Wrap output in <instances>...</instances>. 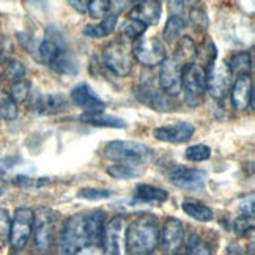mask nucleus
Here are the masks:
<instances>
[{
  "instance_id": "nucleus-19",
  "label": "nucleus",
  "mask_w": 255,
  "mask_h": 255,
  "mask_svg": "<svg viewBox=\"0 0 255 255\" xmlns=\"http://www.w3.org/2000/svg\"><path fill=\"white\" fill-rule=\"evenodd\" d=\"M81 120L88 123V125H93V126H104V128H125L126 122L122 120L120 117L117 115H111V114H104V112H85L82 114Z\"/></svg>"
},
{
  "instance_id": "nucleus-22",
  "label": "nucleus",
  "mask_w": 255,
  "mask_h": 255,
  "mask_svg": "<svg viewBox=\"0 0 255 255\" xmlns=\"http://www.w3.org/2000/svg\"><path fill=\"white\" fill-rule=\"evenodd\" d=\"M117 27V17L107 14L100 24H88L84 27L82 33L85 36H90V38H104V36H109Z\"/></svg>"
},
{
  "instance_id": "nucleus-6",
  "label": "nucleus",
  "mask_w": 255,
  "mask_h": 255,
  "mask_svg": "<svg viewBox=\"0 0 255 255\" xmlns=\"http://www.w3.org/2000/svg\"><path fill=\"white\" fill-rule=\"evenodd\" d=\"M33 230V211L27 207H21L14 211V216L9 222V237L8 241L14 251L25 248L27 241L32 237Z\"/></svg>"
},
{
  "instance_id": "nucleus-35",
  "label": "nucleus",
  "mask_w": 255,
  "mask_h": 255,
  "mask_svg": "<svg viewBox=\"0 0 255 255\" xmlns=\"http://www.w3.org/2000/svg\"><path fill=\"white\" fill-rule=\"evenodd\" d=\"M81 199L87 200H103V199H109L112 192L109 189H96V188H82L77 192Z\"/></svg>"
},
{
  "instance_id": "nucleus-16",
  "label": "nucleus",
  "mask_w": 255,
  "mask_h": 255,
  "mask_svg": "<svg viewBox=\"0 0 255 255\" xmlns=\"http://www.w3.org/2000/svg\"><path fill=\"white\" fill-rule=\"evenodd\" d=\"M184 227L178 219H169L161 230V248L165 254H176L183 244Z\"/></svg>"
},
{
  "instance_id": "nucleus-2",
  "label": "nucleus",
  "mask_w": 255,
  "mask_h": 255,
  "mask_svg": "<svg viewBox=\"0 0 255 255\" xmlns=\"http://www.w3.org/2000/svg\"><path fill=\"white\" fill-rule=\"evenodd\" d=\"M159 244V224L153 216L145 214L134 219L126 229L125 246L131 255H150Z\"/></svg>"
},
{
  "instance_id": "nucleus-34",
  "label": "nucleus",
  "mask_w": 255,
  "mask_h": 255,
  "mask_svg": "<svg viewBox=\"0 0 255 255\" xmlns=\"http://www.w3.org/2000/svg\"><path fill=\"white\" fill-rule=\"evenodd\" d=\"M28 93H30V84L27 81L21 79V81H16L11 88H9V96L14 103H24L27 100Z\"/></svg>"
},
{
  "instance_id": "nucleus-7",
  "label": "nucleus",
  "mask_w": 255,
  "mask_h": 255,
  "mask_svg": "<svg viewBox=\"0 0 255 255\" xmlns=\"http://www.w3.org/2000/svg\"><path fill=\"white\" fill-rule=\"evenodd\" d=\"M132 57L143 66H158L165 60V47L158 38H140L131 47Z\"/></svg>"
},
{
  "instance_id": "nucleus-33",
  "label": "nucleus",
  "mask_w": 255,
  "mask_h": 255,
  "mask_svg": "<svg viewBox=\"0 0 255 255\" xmlns=\"http://www.w3.org/2000/svg\"><path fill=\"white\" fill-rule=\"evenodd\" d=\"M21 159L19 158H2L0 159V180H9L11 181L16 173L14 170L21 165Z\"/></svg>"
},
{
  "instance_id": "nucleus-4",
  "label": "nucleus",
  "mask_w": 255,
  "mask_h": 255,
  "mask_svg": "<svg viewBox=\"0 0 255 255\" xmlns=\"http://www.w3.org/2000/svg\"><path fill=\"white\" fill-rule=\"evenodd\" d=\"M58 214L51 208H38L33 213V233H35V246L40 254H46L52 246L55 237Z\"/></svg>"
},
{
  "instance_id": "nucleus-29",
  "label": "nucleus",
  "mask_w": 255,
  "mask_h": 255,
  "mask_svg": "<svg viewBox=\"0 0 255 255\" xmlns=\"http://www.w3.org/2000/svg\"><path fill=\"white\" fill-rule=\"evenodd\" d=\"M186 159L192 161V162H200V161H207L211 158V148L203 143H197V145H192L189 146L188 150L184 153Z\"/></svg>"
},
{
  "instance_id": "nucleus-41",
  "label": "nucleus",
  "mask_w": 255,
  "mask_h": 255,
  "mask_svg": "<svg viewBox=\"0 0 255 255\" xmlns=\"http://www.w3.org/2000/svg\"><path fill=\"white\" fill-rule=\"evenodd\" d=\"M189 17H191V22L194 25H197L199 28H207L210 24L208 16L205 14L203 9H199V8H192L191 13H189Z\"/></svg>"
},
{
  "instance_id": "nucleus-10",
  "label": "nucleus",
  "mask_w": 255,
  "mask_h": 255,
  "mask_svg": "<svg viewBox=\"0 0 255 255\" xmlns=\"http://www.w3.org/2000/svg\"><path fill=\"white\" fill-rule=\"evenodd\" d=\"M181 88L188 98H199L207 90V73L197 63H188L181 70Z\"/></svg>"
},
{
  "instance_id": "nucleus-42",
  "label": "nucleus",
  "mask_w": 255,
  "mask_h": 255,
  "mask_svg": "<svg viewBox=\"0 0 255 255\" xmlns=\"http://www.w3.org/2000/svg\"><path fill=\"white\" fill-rule=\"evenodd\" d=\"M88 2H90V0H68V3H70L76 11L81 13V14L88 11Z\"/></svg>"
},
{
  "instance_id": "nucleus-37",
  "label": "nucleus",
  "mask_w": 255,
  "mask_h": 255,
  "mask_svg": "<svg viewBox=\"0 0 255 255\" xmlns=\"http://www.w3.org/2000/svg\"><path fill=\"white\" fill-rule=\"evenodd\" d=\"M109 11V0H90L88 2V13L92 17H104Z\"/></svg>"
},
{
  "instance_id": "nucleus-8",
  "label": "nucleus",
  "mask_w": 255,
  "mask_h": 255,
  "mask_svg": "<svg viewBox=\"0 0 255 255\" xmlns=\"http://www.w3.org/2000/svg\"><path fill=\"white\" fill-rule=\"evenodd\" d=\"M207 90L213 98H224L229 93L232 85V71L225 62H214L207 71Z\"/></svg>"
},
{
  "instance_id": "nucleus-46",
  "label": "nucleus",
  "mask_w": 255,
  "mask_h": 255,
  "mask_svg": "<svg viewBox=\"0 0 255 255\" xmlns=\"http://www.w3.org/2000/svg\"><path fill=\"white\" fill-rule=\"evenodd\" d=\"M30 2H40V0H30Z\"/></svg>"
},
{
  "instance_id": "nucleus-14",
  "label": "nucleus",
  "mask_w": 255,
  "mask_h": 255,
  "mask_svg": "<svg viewBox=\"0 0 255 255\" xmlns=\"http://www.w3.org/2000/svg\"><path fill=\"white\" fill-rule=\"evenodd\" d=\"M71 101L77 107H81V109L90 114L104 112L106 109V104L103 103V100L92 90V87L87 84H77L76 87H73Z\"/></svg>"
},
{
  "instance_id": "nucleus-24",
  "label": "nucleus",
  "mask_w": 255,
  "mask_h": 255,
  "mask_svg": "<svg viewBox=\"0 0 255 255\" xmlns=\"http://www.w3.org/2000/svg\"><path fill=\"white\" fill-rule=\"evenodd\" d=\"M229 70L232 71V74H249L251 68H252V60H251V55L248 52H240V54H235L230 62L227 63Z\"/></svg>"
},
{
  "instance_id": "nucleus-31",
  "label": "nucleus",
  "mask_w": 255,
  "mask_h": 255,
  "mask_svg": "<svg viewBox=\"0 0 255 255\" xmlns=\"http://www.w3.org/2000/svg\"><path fill=\"white\" fill-rule=\"evenodd\" d=\"M107 173L112 175L114 178H119V180H128V178H132L135 175H140V170L135 169V165H128V164H115L111 165L107 169Z\"/></svg>"
},
{
  "instance_id": "nucleus-23",
  "label": "nucleus",
  "mask_w": 255,
  "mask_h": 255,
  "mask_svg": "<svg viewBox=\"0 0 255 255\" xmlns=\"http://www.w3.org/2000/svg\"><path fill=\"white\" fill-rule=\"evenodd\" d=\"M184 28H186V22H184V19L180 17L178 14H173L167 19V22H165V27H164V40L165 41H175L176 38H180L181 33L184 32Z\"/></svg>"
},
{
  "instance_id": "nucleus-25",
  "label": "nucleus",
  "mask_w": 255,
  "mask_h": 255,
  "mask_svg": "<svg viewBox=\"0 0 255 255\" xmlns=\"http://www.w3.org/2000/svg\"><path fill=\"white\" fill-rule=\"evenodd\" d=\"M175 255H211V254H210V248L199 237L191 235L188 241L184 243V248Z\"/></svg>"
},
{
  "instance_id": "nucleus-20",
  "label": "nucleus",
  "mask_w": 255,
  "mask_h": 255,
  "mask_svg": "<svg viewBox=\"0 0 255 255\" xmlns=\"http://www.w3.org/2000/svg\"><path fill=\"white\" fill-rule=\"evenodd\" d=\"M181 208L186 214L191 216V218L195 221H200V222H211L213 221V210L210 207H207V205L197 202V200L186 199L181 203Z\"/></svg>"
},
{
  "instance_id": "nucleus-17",
  "label": "nucleus",
  "mask_w": 255,
  "mask_h": 255,
  "mask_svg": "<svg viewBox=\"0 0 255 255\" xmlns=\"http://www.w3.org/2000/svg\"><path fill=\"white\" fill-rule=\"evenodd\" d=\"M161 11L162 5L159 0H140V2L132 5V8L129 9V16L131 19L140 21L145 25H154L159 22Z\"/></svg>"
},
{
  "instance_id": "nucleus-38",
  "label": "nucleus",
  "mask_w": 255,
  "mask_h": 255,
  "mask_svg": "<svg viewBox=\"0 0 255 255\" xmlns=\"http://www.w3.org/2000/svg\"><path fill=\"white\" fill-rule=\"evenodd\" d=\"M6 76L11 81H21L25 76V66L17 60H9L6 63Z\"/></svg>"
},
{
  "instance_id": "nucleus-13",
  "label": "nucleus",
  "mask_w": 255,
  "mask_h": 255,
  "mask_svg": "<svg viewBox=\"0 0 255 255\" xmlns=\"http://www.w3.org/2000/svg\"><path fill=\"white\" fill-rule=\"evenodd\" d=\"M169 180L178 188L197 191L203 188L205 181H207V173L199 169H188L183 165H176L169 173Z\"/></svg>"
},
{
  "instance_id": "nucleus-45",
  "label": "nucleus",
  "mask_w": 255,
  "mask_h": 255,
  "mask_svg": "<svg viewBox=\"0 0 255 255\" xmlns=\"http://www.w3.org/2000/svg\"><path fill=\"white\" fill-rule=\"evenodd\" d=\"M3 62V55L2 54H0V63H2Z\"/></svg>"
},
{
  "instance_id": "nucleus-39",
  "label": "nucleus",
  "mask_w": 255,
  "mask_h": 255,
  "mask_svg": "<svg viewBox=\"0 0 255 255\" xmlns=\"http://www.w3.org/2000/svg\"><path fill=\"white\" fill-rule=\"evenodd\" d=\"M9 214L6 210L0 208V249H2L3 244L8 241V237H9Z\"/></svg>"
},
{
  "instance_id": "nucleus-5",
  "label": "nucleus",
  "mask_w": 255,
  "mask_h": 255,
  "mask_svg": "<svg viewBox=\"0 0 255 255\" xmlns=\"http://www.w3.org/2000/svg\"><path fill=\"white\" fill-rule=\"evenodd\" d=\"M103 60H104V65L109 68L114 74L123 77L131 73L134 57L131 52V47L125 41L115 40L104 47Z\"/></svg>"
},
{
  "instance_id": "nucleus-30",
  "label": "nucleus",
  "mask_w": 255,
  "mask_h": 255,
  "mask_svg": "<svg viewBox=\"0 0 255 255\" xmlns=\"http://www.w3.org/2000/svg\"><path fill=\"white\" fill-rule=\"evenodd\" d=\"M0 117L5 120H14L17 117V106L6 93H0Z\"/></svg>"
},
{
  "instance_id": "nucleus-3",
  "label": "nucleus",
  "mask_w": 255,
  "mask_h": 255,
  "mask_svg": "<svg viewBox=\"0 0 255 255\" xmlns=\"http://www.w3.org/2000/svg\"><path fill=\"white\" fill-rule=\"evenodd\" d=\"M106 158L119 164L128 165H140L150 162L153 158V150L139 142L131 140H114L106 145Z\"/></svg>"
},
{
  "instance_id": "nucleus-26",
  "label": "nucleus",
  "mask_w": 255,
  "mask_h": 255,
  "mask_svg": "<svg viewBox=\"0 0 255 255\" xmlns=\"http://www.w3.org/2000/svg\"><path fill=\"white\" fill-rule=\"evenodd\" d=\"M40 106H41V111L46 114H57L65 109L66 101L62 95H47L40 103Z\"/></svg>"
},
{
  "instance_id": "nucleus-36",
  "label": "nucleus",
  "mask_w": 255,
  "mask_h": 255,
  "mask_svg": "<svg viewBox=\"0 0 255 255\" xmlns=\"http://www.w3.org/2000/svg\"><path fill=\"white\" fill-rule=\"evenodd\" d=\"M134 5V0H109V11L107 14L119 17V14L129 11Z\"/></svg>"
},
{
  "instance_id": "nucleus-21",
  "label": "nucleus",
  "mask_w": 255,
  "mask_h": 255,
  "mask_svg": "<svg viewBox=\"0 0 255 255\" xmlns=\"http://www.w3.org/2000/svg\"><path fill=\"white\" fill-rule=\"evenodd\" d=\"M134 197L140 202H158L162 203L167 200V192L151 184H137L134 189Z\"/></svg>"
},
{
  "instance_id": "nucleus-12",
  "label": "nucleus",
  "mask_w": 255,
  "mask_h": 255,
  "mask_svg": "<svg viewBox=\"0 0 255 255\" xmlns=\"http://www.w3.org/2000/svg\"><path fill=\"white\" fill-rule=\"evenodd\" d=\"M194 125L188 122H176L170 125H164L159 128H154L153 135L154 139L161 142H170V143H183L189 140L194 134Z\"/></svg>"
},
{
  "instance_id": "nucleus-18",
  "label": "nucleus",
  "mask_w": 255,
  "mask_h": 255,
  "mask_svg": "<svg viewBox=\"0 0 255 255\" xmlns=\"http://www.w3.org/2000/svg\"><path fill=\"white\" fill-rule=\"evenodd\" d=\"M254 101V85L249 74L238 76L232 87V104L237 111H246L248 107H252Z\"/></svg>"
},
{
  "instance_id": "nucleus-44",
  "label": "nucleus",
  "mask_w": 255,
  "mask_h": 255,
  "mask_svg": "<svg viewBox=\"0 0 255 255\" xmlns=\"http://www.w3.org/2000/svg\"><path fill=\"white\" fill-rule=\"evenodd\" d=\"M184 5H191V6H197L200 0H183Z\"/></svg>"
},
{
  "instance_id": "nucleus-15",
  "label": "nucleus",
  "mask_w": 255,
  "mask_h": 255,
  "mask_svg": "<svg viewBox=\"0 0 255 255\" xmlns=\"http://www.w3.org/2000/svg\"><path fill=\"white\" fill-rule=\"evenodd\" d=\"M66 49V44H65V40L62 33L57 30L54 27H49L46 30V38L40 43L38 46V54H40L41 60L51 65L55 58L63 54Z\"/></svg>"
},
{
  "instance_id": "nucleus-43",
  "label": "nucleus",
  "mask_w": 255,
  "mask_h": 255,
  "mask_svg": "<svg viewBox=\"0 0 255 255\" xmlns=\"http://www.w3.org/2000/svg\"><path fill=\"white\" fill-rule=\"evenodd\" d=\"M224 255H244V251L238 243H230L227 249H225Z\"/></svg>"
},
{
  "instance_id": "nucleus-1",
  "label": "nucleus",
  "mask_w": 255,
  "mask_h": 255,
  "mask_svg": "<svg viewBox=\"0 0 255 255\" xmlns=\"http://www.w3.org/2000/svg\"><path fill=\"white\" fill-rule=\"evenodd\" d=\"M104 237V213L93 211L70 218L58 240L57 255H76L81 249L100 244Z\"/></svg>"
},
{
  "instance_id": "nucleus-28",
  "label": "nucleus",
  "mask_w": 255,
  "mask_h": 255,
  "mask_svg": "<svg viewBox=\"0 0 255 255\" xmlns=\"http://www.w3.org/2000/svg\"><path fill=\"white\" fill-rule=\"evenodd\" d=\"M195 47H197V46L194 44V41L191 40V38H188V36L181 38V40H180V44H178V49H176V55H175V58H176V60H178L180 63L191 60L192 57H195Z\"/></svg>"
},
{
  "instance_id": "nucleus-40",
  "label": "nucleus",
  "mask_w": 255,
  "mask_h": 255,
  "mask_svg": "<svg viewBox=\"0 0 255 255\" xmlns=\"http://www.w3.org/2000/svg\"><path fill=\"white\" fill-rule=\"evenodd\" d=\"M252 229H254V216L241 214L233 222V230L237 233H248Z\"/></svg>"
},
{
  "instance_id": "nucleus-32",
  "label": "nucleus",
  "mask_w": 255,
  "mask_h": 255,
  "mask_svg": "<svg viewBox=\"0 0 255 255\" xmlns=\"http://www.w3.org/2000/svg\"><path fill=\"white\" fill-rule=\"evenodd\" d=\"M146 30V25L140 21H135V19H128V21L123 22L122 25V32L126 38H129V40H135V38H139L140 35H143Z\"/></svg>"
},
{
  "instance_id": "nucleus-11",
  "label": "nucleus",
  "mask_w": 255,
  "mask_h": 255,
  "mask_svg": "<svg viewBox=\"0 0 255 255\" xmlns=\"http://www.w3.org/2000/svg\"><path fill=\"white\" fill-rule=\"evenodd\" d=\"M125 238H126V221L122 216H115L104 227V237L107 252L111 255L125 254Z\"/></svg>"
},
{
  "instance_id": "nucleus-9",
  "label": "nucleus",
  "mask_w": 255,
  "mask_h": 255,
  "mask_svg": "<svg viewBox=\"0 0 255 255\" xmlns=\"http://www.w3.org/2000/svg\"><path fill=\"white\" fill-rule=\"evenodd\" d=\"M181 70L183 63H180L175 57L165 58L161 63L159 70V85L161 90L169 95V96H176L183 88H181Z\"/></svg>"
},
{
  "instance_id": "nucleus-27",
  "label": "nucleus",
  "mask_w": 255,
  "mask_h": 255,
  "mask_svg": "<svg viewBox=\"0 0 255 255\" xmlns=\"http://www.w3.org/2000/svg\"><path fill=\"white\" fill-rule=\"evenodd\" d=\"M51 68L60 74H76L77 73V65L65 52L55 58V60L51 63Z\"/></svg>"
}]
</instances>
